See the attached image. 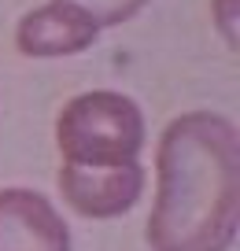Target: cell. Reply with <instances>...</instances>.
<instances>
[{"label":"cell","instance_id":"cell-1","mask_svg":"<svg viewBox=\"0 0 240 251\" xmlns=\"http://www.w3.org/2000/svg\"><path fill=\"white\" fill-rule=\"evenodd\" d=\"M240 229V133L218 111H185L155 141L152 251H229Z\"/></svg>","mask_w":240,"mask_h":251},{"label":"cell","instance_id":"cell-2","mask_svg":"<svg viewBox=\"0 0 240 251\" xmlns=\"http://www.w3.org/2000/svg\"><path fill=\"white\" fill-rule=\"evenodd\" d=\"M148 144V122L137 100L115 89H89L55 115V148L67 166L137 163Z\"/></svg>","mask_w":240,"mask_h":251},{"label":"cell","instance_id":"cell-3","mask_svg":"<svg viewBox=\"0 0 240 251\" xmlns=\"http://www.w3.org/2000/svg\"><path fill=\"white\" fill-rule=\"evenodd\" d=\"M63 203L81 218L111 222L130 214L140 203L148 185L144 166L137 163H118V166H59L55 174Z\"/></svg>","mask_w":240,"mask_h":251},{"label":"cell","instance_id":"cell-4","mask_svg":"<svg viewBox=\"0 0 240 251\" xmlns=\"http://www.w3.org/2000/svg\"><path fill=\"white\" fill-rule=\"evenodd\" d=\"M0 251H70V226L37 188H0Z\"/></svg>","mask_w":240,"mask_h":251},{"label":"cell","instance_id":"cell-5","mask_svg":"<svg viewBox=\"0 0 240 251\" xmlns=\"http://www.w3.org/2000/svg\"><path fill=\"white\" fill-rule=\"evenodd\" d=\"M96 37H100V30L81 11L55 4V0L26 11L15 26V48L26 59H63V55L89 52Z\"/></svg>","mask_w":240,"mask_h":251},{"label":"cell","instance_id":"cell-6","mask_svg":"<svg viewBox=\"0 0 240 251\" xmlns=\"http://www.w3.org/2000/svg\"><path fill=\"white\" fill-rule=\"evenodd\" d=\"M55 4H67V8L81 11L96 30H107V26H122L130 19H137L148 0H55Z\"/></svg>","mask_w":240,"mask_h":251},{"label":"cell","instance_id":"cell-7","mask_svg":"<svg viewBox=\"0 0 240 251\" xmlns=\"http://www.w3.org/2000/svg\"><path fill=\"white\" fill-rule=\"evenodd\" d=\"M211 19H214V30L222 33L225 45L237 48V41H240V33H237V26H240V0H211Z\"/></svg>","mask_w":240,"mask_h":251}]
</instances>
